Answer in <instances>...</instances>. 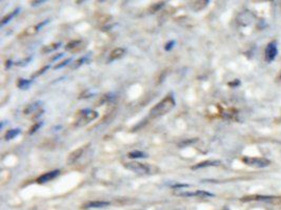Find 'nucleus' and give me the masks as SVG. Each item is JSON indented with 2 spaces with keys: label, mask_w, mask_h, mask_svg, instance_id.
<instances>
[{
  "label": "nucleus",
  "mask_w": 281,
  "mask_h": 210,
  "mask_svg": "<svg viewBox=\"0 0 281 210\" xmlns=\"http://www.w3.org/2000/svg\"><path fill=\"white\" fill-rule=\"evenodd\" d=\"M176 103L175 99H174L173 96H167L164 97L163 99L161 100L160 102H158L154 107L150 110V116L152 118H157L160 116H163V115L170 112L172 109L175 107Z\"/></svg>",
  "instance_id": "nucleus-1"
},
{
  "label": "nucleus",
  "mask_w": 281,
  "mask_h": 210,
  "mask_svg": "<svg viewBox=\"0 0 281 210\" xmlns=\"http://www.w3.org/2000/svg\"><path fill=\"white\" fill-rule=\"evenodd\" d=\"M124 167L136 173H156L158 171V168L153 166V165L140 163V162L137 161L128 162V163L124 164Z\"/></svg>",
  "instance_id": "nucleus-2"
},
{
  "label": "nucleus",
  "mask_w": 281,
  "mask_h": 210,
  "mask_svg": "<svg viewBox=\"0 0 281 210\" xmlns=\"http://www.w3.org/2000/svg\"><path fill=\"white\" fill-rule=\"evenodd\" d=\"M242 162L248 166L255 168H264L271 164L270 160L265 158H252V156H244L242 158Z\"/></svg>",
  "instance_id": "nucleus-3"
},
{
  "label": "nucleus",
  "mask_w": 281,
  "mask_h": 210,
  "mask_svg": "<svg viewBox=\"0 0 281 210\" xmlns=\"http://www.w3.org/2000/svg\"><path fill=\"white\" fill-rule=\"evenodd\" d=\"M98 118V112L95 110H85L84 114H82V116L79 118L78 121L76 122L77 126H83L87 125L92 121L96 120Z\"/></svg>",
  "instance_id": "nucleus-4"
},
{
  "label": "nucleus",
  "mask_w": 281,
  "mask_h": 210,
  "mask_svg": "<svg viewBox=\"0 0 281 210\" xmlns=\"http://www.w3.org/2000/svg\"><path fill=\"white\" fill-rule=\"evenodd\" d=\"M278 55V49H277V42L276 41H273V42H270L268 44L267 49H265L264 53V59L268 63H271L275 60L276 56Z\"/></svg>",
  "instance_id": "nucleus-5"
},
{
  "label": "nucleus",
  "mask_w": 281,
  "mask_h": 210,
  "mask_svg": "<svg viewBox=\"0 0 281 210\" xmlns=\"http://www.w3.org/2000/svg\"><path fill=\"white\" fill-rule=\"evenodd\" d=\"M175 194L180 197H214V194L211 193V192L204 191V190H196V191H184V192H180L176 191Z\"/></svg>",
  "instance_id": "nucleus-6"
},
{
  "label": "nucleus",
  "mask_w": 281,
  "mask_h": 210,
  "mask_svg": "<svg viewBox=\"0 0 281 210\" xmlns=\"http://www.w3.org/2000/svg\"><path fill=\"white\" fill-rule=\"evenodd\" d=\"M241 201L248 202V201H264V202H281V199L278 197H267V196H253V197H244Z\"/></svg>",
  "instance_id": "nucleus-7"
},
{
  "label": "nucleus",
  "mask_w": 281,
  "mask_h": 210,
  "mask_svg": "<svg viewBox=\"0 0 281 210\" xmlns=\"http://www.w3.org/2000/svg\"><path fill=\"white\" fill-rule=\"evenodd\" d=\"M48 22H49V20H44L43 22L38 23V24H36V25L29 26L28 28H26V29H24V31H23V33H21V34L19 35V37H20V38L23 37V36L28 37V36H32V35H34V34L38 33V32H39V29H40L41 28H42V26L45 25Z\"/></svg>",
  "instance_id": "nucleus-8"
},
{
  "label": "nucleus",
  "mask_w": 281,
  "mask_h": 210,
  "mask_svg": "<svg viewBox=\"0 0 281 210\" xmlns=\"http://www.w3.org/2000/svg\"><path fill=\"white\" fill-rule=\"evenodd\" d=\"M59 174H60V170H58V169L53 170V171H49V172H46V173L42 174V176H40L36 180V182L38 183V184H44V183L54 180L55 177H57L59 176Z\"/></svg>",
  "instance_id": "nucleus-9"
},
{
  "label": "nucleus",
  "mask_w": 281,
  "mask_h": 210,
  "mask_svg": "<svg viewBox=\"0 0 281 210\" xmlns=\"http://www.w3.org/2000/svg\"><path fill=\"white\" fill-rule=\"evenodd\" d=\"M84 150H85L84 146H81V147H79V148L73 150V151L67 156L66 163L69 165H73L76 161H78V160L80 159V156H82V153L84 152Z\"/></svg>",
  "instance_id": "nucleus-10"
},
{
  "label": "nucleus",
  "mask_w": 281,
  "mask_h": 210,
  "mask_svg": "<svg viewBox=\"0 0 281 210\" xmlns=\"http://www.w3.org/2000/svg\"><path fill=\"white\" fill-rule=\"evenodd\" d=\"M83 45H84V42L82 40H73L66 44V51L71 53L79 52L80 49H83Z\"/></svg>",
  "instance_id": "nucleus-11"
},
{
  "label": "nucleus",
  "mask_w": 281,
  "mask_h": 210,
  "mask_svg": "<svg viewBox=\"0 0 281 210\" xmlns=\"http://www.w3.org/2000/svg\"><path fill=\"white\" fill-rule=\"evenodd\" d=\"M126 53V49L124 47H116L113 51L110 53V56H109V62H113L115 60H118L121 57H123Z\"/></svg>",
  "instance_id": "nucleus-12"
},
{
  "label": "nucleus",
  "mask_w": 281,
  "mask_h": 210,
  "mask_svg": "<svg viewBox=\"0 0 281 210\" xmlns=\"http://www.w3.org/2000/svg\"><path fill=\"white\" fill-rule=\"evenodd\" d=\"M220 164H221V162L218 161V160H208V161L200 162V163H197L196 165L192 166V169L196 170V169H200V168L209 167V166H218V165H220Z\"/></svg>",
  "instance_id": "nucleus-13"
},
{
  "label": "nucleus",
  "mask_w": 281,
  "mask_h": 210,
  "mask_svg": "<svg viewBox=\"0 0 281 210\" xmlns=\"http://www.w3.org/2000/svg\"><path fill=\"white\" fill-rule=\"evenodd\" d=\"M253 19H254V15L252 13H250V12H244V13H241L238 16V21L242 25L250 24L253 21Z\"/></svg>",
  "instance_id": "nucleus-14"
},
{
  "label": "nucleus",
  "mask_w": 281,
  "mask_h": 210,
  "mask_svg": "<svg viewBox=\"0 0 281 210\" xmlns=\"http://www.w3.org/2000/svg\"><path fill=\"white\" fill-rule=\"evenodd\" d=\"M110 206V202H104V201H93L84 204V208H102V207Z\"/></svg>",
  "instance_id": "nucleus-15"
},
{
  "label": "nucleus",
  "mask_w": 281,
  "mask_h": 210,
  "mask_svg": "<svg viewBox=\"0 0 281 210\" xmlns=\"http://www.w3.org/2000/svg\"><path fill=\"white\" fill-rule=\"evenodd\" d=\"M209 3V0H205V1L204 0H203V1L202 0H200V1H194L191 3V8L195 12H199L201 10H203Z\"/></svg>",
  "instance_id": "nucleus-16"
},
{
  "label": "nucleus",
  "mask_w": 281,
  "mask_h": 210,
  "mask_svg": "<svg viewBox=\"0 0 281 210\" xmlns=\"http://www.w3.org/2000/svg\"><path fill=\"white\" fill-rule=\"evenodd\" d=\"M60 45H61L60 42L49 44V45H45V46H43L42 49H41V53H43V54H48V53H51L53 51H55V49H57L58 47H60Z\"/></svg>",
  "instance_id": "nucleus-17"
},
{
  "label": "nucleus",
  "mask_w": 281,
  "mask_h": 210,
  "mask_svg": "<svg viewBox=\"0 0 281 210\" xmlns=\"http://www.w3.org/2000/svg\"><path fill=\"white\" fill-rule=\"evenodd\" d=\"M32 81L31 80H26L23 78H19L18 81H17V87L20 88V90H28L31 85Z\"/></svg>",
  "instance_id": "nucleus-18"
},
{
  "label": "nucleus",
  "mask_w": 281,
  "mask_h": 210,
  "mask_svg": "<svg viewBox=\"0 0 281 210\" xmlns=\"http://www.w3.org/2000/svg\"><path fill=\"white\" fill-rule=\"evenodd\" d=\"M40 105H41V102H40V101L35 102V103H33V104H29V105L28 106V107H26V108L24 109V114H25V115L34 114V112L36 111L37 109L40 107Z\"/></svg>",
  "instance_id": "nucleus-19"
},
{
  "label": "nucleus",
  "mask_w": 281,
  "mask_h": 210,
  "mask_svg": "<svg viewBox=\"0 0 281 210\" xmlns=\"http://www.w3.org/2000/svg\"><path fill=\"white\" fill-rule=\"evenodd\" d=\"M19 134H20V129H10V131H8L7 132H5L4 139L5 140H8V141L12 140V139L16 138Z\"/></svg>",
  "instance_id": "nucleus-20"
},
{
  "label": "nucleus",
  "mask_w": 281,
  "mask_h": 210,
  "mask_svg": "<svg viewBox=\"0 0 281 210\" xmlns=\"http://www.w3.org/2000/svg\"><path fill=\"white\" fill-rule=\"evenodd\" d=\"M18 12H19V8H17V10L13 11V12H12V13L8 14V15H5V16L3 17V18H2V21H1V26H3V25L7 24L8 22H10L11 20H12V18H13V17L15 16V15H17V14H18Z\"/></svg>",
  "instance_id": "nucleus-21"
},
{
  "label": "nucleus",
  "mask_w": 281,
  "mask_h": 210,
  "mask_svg": "<svg viewBox=\"0 0 281 210\" xmlns=\"http://www.w3.org/2000/svg\"><path fill=\"white\" fill-rule=\"evenodd\" d=\"M128 156L130 159H142V158H146V155L142 151H139V150H135V151H131L129 152Z\"/></svg>",
  "instance_id": "nucleus-22"
},
{
  "label": "nucleus",
  "mask_w": 281,
  "mask_h": 210,
  "mask_svg": "<svg viewBox=\"0 0 281 210\" xmlns=\"http://www.w3.org/2000/svg\"><path fill=\"white\" fill-rule=\"evenodd\" d=\"M165 4V2H157V3H154V4H152V7L150 8V11H151V13H156V12H158L159 10H160V8L163 7V5Z\"/></svg>",
  "instance_id": "nucleus-23"
},
{
  "label": "nucleus",
  "mask_w": 281,
  "mask_h": 210,
  "mask_svg": "<svg viewBox=\"0 0 281 210\" xmlns=\"http://www.w3.org/2000/svg\"><path fill=\"white\" fill-rule=\"evenodd\" d=\"M49 69H50V65H45V66H43L42 69H38L36 73H34L33 75H32L31 79H35V78H37V77H39L40 75H42L43 73H45V70H48Z\"/></svg>",
  "instance_id": "nucleus-24"
},
{
  "label": "nucleus",
  "mask_w": 281,
  "mask_h": 210,
  "mask_svg": "<svg viewBox=\"0 0 281 210\" xmlns=\"http://www.w3.org/2000/svg\"><path fill=\"white\" fill-rule=\"evenodd\" d=\"M87 57H82V58H80V59H78V60H77V61H75V63L73 64L72 69H78L79 66H81L82 64H83L84 62L87 61Z\"/></svg>",
  "instance_id": "nucleus-25"
},
{
  "label": "nucleus",
  "mask_w": 281,
  "mask_h": 210,
  "mask_svg": "<svg viewBox=\"0 0 281 210\" xmlns=\"http://www.w3.org/2000/svg\"><path fill=\"white\" fill-rule=\"evenodd\" d=\"M195 142H197V139H188V140L182 141L181 143H179V147L180 148H183V147L188 146L190 144H193V143H195Z\"/></svg>",
  "instance_id": "nucleus-26"
},
{
  "label": "nucleus",
  "mask_w": 281,
  "mask_h": 210,
  "mask_svg": "<svg viewBox=\"0 0 281 210\" xmlns=\"http://www.w3.org/2000/svg\"><path fill=\"white\" fill-rule=\"evenodd\" d=\"M41 125H42V122H37V123H35L33 126L31 127V128H29V135H33L34 132H36L38 129L40 128L41 127Z\"/></svg>",
  "instance_id": "nucleus-27"
},
{
  "label": "nucleus",
  "mask_w": 281,
  "mask_h": 210,
  "mask_svg": "<svg viewBox=\"0 0 281 210\" xmlns=\"http://www.w3.org/2000/svg\"><path fill=\"white\" fill-rule=\"evenodd\" d=\"M69 62H71V58H69V59H66V60H64V61L60 62V63H59V64H56V65L54 66V69H61V67H63V66L67 65V64H69Z\"/></svg>",
  "instance_id": "nucleus-28"
},
{
  "label": "nucleus",
  "mask_w": 281,
  "mask_h": 210,
  "mask_svg": "<svg viewBox=\"0 0 281 210\" xmlns=\"http://www.w3.org/2000/svg\"><path fill=\"white\" fill-rule=\"evenodd\" d=\"M174 45H175V41H174V40L170 41V42H168V43L165 44V47H164V49H165V51H171V49H172V47H173Z\"/></svg>",
  "instance_id": "nucleus-29"
},
{
  "label": "nucleus",
  "mask_w": 281,
  "mask_h": 210,
  "mask_svg": "<svg viewBox=\"0 0 281 210\" xmlns=\"http://www.w3.org/2000/svg\"><path fill=\"white\" fill-rule=\"evenodd\" d=\"M238 85H240V81H239L238 79H235L233 82H229V86H231V87H236V86H238Z\"/></svg>",
  "instance_id": "nucleus-30"
},
{
  "label": "nucleus",
  "mask_w": 281,
  "mask_h": 210,
  "mask_svg": "<svg viewBox=\"0 0 281 210\" xmlns=\"http://www.w3.org/2000/svg\"><path fill=\"white\" fill-rule=\"evenodd\" d=\"M31 60V57H29L28 59H26V60H24V61H21V62H18V63H16V65H18V66H23V65H25V64H28V62Z\"/></svg>",
  "instance_id": "nucleus-31"
},
{
  "label": "nucleus",
  "mask_w": 281,
  "mask_h": 210,
  "mask_svg": "<svg viewBox=\"0 0 281 210\" xmlns=\"http://www.w3.org/2000/svg\"><path fill=\"white\" fill-rule=\"evenodd\" d=\"M185 187H188V185H186V184H177V185H174L173 186V188H177V189H179V188H185Z\"/></svg>",
  "instance_id": "nucleus-32"
},
{
  "label": "nucleus",
  "mask_w": 281,
  "mask_h": 210,
  "mask_svg": "<svg viewBox=\"0 0 281 210\" xmlns=\"http://www.w3.org/2000/svg\"><path fill=\"white\" fill-rule=\"evenodd\" d=\"M43 2H44L43 0H40V1H32L31 3H32L33 7H37V5H39V4H42Z\"/></svg>",
  "instance_id": "nucleus-33"
},
{
  "label": "nucleus",
  "mask_w": 281,
  "mask_h": 210,
  "mask_svg": "<svg viewBox=\"0 0 281 210\" xmlns=\"http://www.w3.org/2000/svg\"><path fill=\"white\" fill-rule=\"evenodd\" d=\"M280 79H281V75H280Z\"/></svg>",
  "instance_id": "nucleus-34"
}]
</instances>
